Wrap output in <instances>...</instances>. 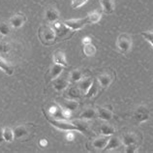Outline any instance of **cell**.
<instances>
[{
	"mask_svg": "<svg viewBox=\"0 0 153 153\" xmlns=\"http://www.w3.org/2000/svg\"><path fill=\"white\" fill-rule=\"evenodd\" d=\"M83 74L79 69H74L69 73V82L70 83H78L82 79Z\"/></svg>",
	"mask_w": 153,
	"mask_h": 153,
	"instance_id": "484cf974",
	"label": "cell"
},
{
	"mask_svg": "<svg viewBox=\"0 0 153 153\" xmlns=\"http://www.w3.org/2000/svg\"><path fill=\"white\" fill-rule=\"evenodd\" d=\"M3 137L4 140L7 143H12L15 140L14 130L10 127H4L3 128Z\"/></svg>",
	"mask_w": 153,
	"mask_h": 153,
	"instance_id": "f1b7e54d",
	"label": "cell"
},
{
	"mask_svg": "<svg viewBox=\"0 0 153 153\" xmlns=\"http://www.w3.org/2000/svg\"><path fill=\"white\" fill-rule=\"evenodd\" d=\"M51 83H52V86H53V88L57 92L64 91L65 89H67V88L69 87V85H70L69 79H67L65 78H62V76H58V78L52 79Z\"/></svg>",
	"mask_w": 153,
	"mask_h": 153,
	"instance_id": "9c48e42d",
	"label": "cell"
},
{
	"mask_svg": "<svg viewBox=\"0 0 153 153\" xmlns=\"http://www.w3.org/2000/svg\"><path fill=\"white\" fill-rule=\"evenodd\" d=\"M53 29L56 33V39H67V38H70L71 35L74 33V31H72L69 27H67L64 22H55L53 23Z\"/></svg>",
	"mask_w": 153,
	"mask_h": 153,
	"instance_id": "277c9868",
	"label": "cell"
},
{
	"mask_svg": "<svg viewBox=\"0 0 153 153\" xmlns=\"http://www.w3.org/2000/svg\"><path fill=\"white\" fill-rule=\"evenodd\" d=\"M138 151V144H130V146H126L124 148V152L126 153H135Z\"/></svg>",
	"mask_w": 153,
	"mask_h": 153,
	"instance_id": "d6a6232c",
	"label": "cell"
},
{
	"mask_svg": "<svg viewBox=\"0 0 153 153\" xmlns=\"http://www.w3.org/2000/svg\"><path fill=\"white\" fill-rule=\"evenodd\" d=\"M99 131H100V134H101V135L111 136V135H114L115 128L112 125L108 124V123H103V124H101V126H100Z\"/></svg>",
	"mask_w": 153,
	"mask_h": 153,
	"instance_id": "4316f807",
	"label": "cell"
},
{
	"mask_svg": "<svg viewBox=\"0 0 153 153\" xmlns=\"http://www.w3.org/2000/svg\"><path fill=\"white\" fill-rule=\"evenodd\" d=\"M82 93L80 92L79 88L78 86H72L68 87L67 91L65 92V98L72 99V100H79L82 98Z\"/></svg>",
	"mask_w": 153,
	"mask_h": 153,
	"instance_id": "ffe728a7",
	"label": "cell"
},
{
	"mask_svg": "<svg viewBox=\"0 0 153 153\" xmlns=\"http://www.w3.org/2000/svg\"><path fill=\"white\" fill-rule=\"evenodd\" d=\"M64 25L67 27H69L72 31H79L80 29L87 25V21L86 18H82V19H66L64 21Z\"/></svg>",
	"mask_w": 153,
	"mask_h": 153,
	"instance_id": "5b68a950",
	"label": "cell"
},
{
	"mask_svg": "<svg viewBox=\"0 0 153 153\" xmlns=\"http://www.w3.org/2000/svg\"><path fill=\"white\" fill-rule=\"evenodd\" d=\"M26 22V17L25 14L22 13H18L14 16H12L9 19V23L12 28H15V29H18V28H21Z\"/></svg>",
	"mask_w": 153,
	"mask_h": 153,
	"instance_id": "ba28073f",
	"label": "cell"
},
{
	"mask_svg": "<svg viewBox=\"0 0 153 153\" xmlns=\"http://www.w3.org/2000/svg\"><path fill=\"white\" fill-rule=\"evenodd\" d=\"M97 80L100 84L101 88H108L111 85L112 80H114V75L111 73H108V72H104V73L100 74L97 76Z\"/></svg>",
	"mask_w": 153,
	"mask_h": 153,
	"instance_id": "8fae6325",
	"label": "cell"
},
{
	"mask_svg": "<svg viewBox=\"0 0 153 153\" xmlns=\"http://www.w3.org/2000/svg\"><path fill=\"white\" fill-rule=\"evenodd\" d=\"M82 51H83V53L85 54L88 57H92L96 54V47L93 45L92 43L89 44H86V45H82Z\"/></svg>",
	"mask_w": 153,
	"mask_h": 153,
	"instance_id": "83f0119b",
	"label": "cell"
},
{
	"mask_svg": "<svg viewBox=\"0 0 153 153\" xmlns=\"http://www.w3.org/2000/svg\"><path fill=\"white\" fill-rule=\"evenodd\" d=\"M30 129L26 125H19L14 129L16 140H26L30 135Z\"/></svg>",
	"mask_w": 153,
	"mask_h": 153,
	"instance_id": "30bf717a",
	"label": "cell"
},
{
	"mask_svg": "<svg viewBox=\"0 0 153 153\" xmlns=\"http://www.w3.org/2000/svg\"><path fill=\"white\" fill-rule=\"evenodd\" d=\"M0 70L3 71L8 76H12L15 72V68L7 60H5L3 57L0 56Z\"/></svg>",
	"mask_w": 153,
	"mask_h": 153,
	"instance_id": "cb8c5ba5",
	"label": "cell"
},
{
	"mask_svg": "<svg viewBox=\"0 0 153 153\" xmlns=\"http://www.w3.org/2000/svg\"><path fill=\"white\" fill-rule=\"evenodd\" d=\"M4 142H5V140H4V137H3V128L0 127V146H1Z\"/></svg>",
	"mask_w": 153,
	"mask_h": 153,
	"instance_id": "8d00e7d4",
	"label": "cell"
},
{
	"mask_svg": "<svg viewBox=\"0 0 153 153\" xmlns=\"http://www.w3.org/2000/svg\"><path fill=\"white\" fill-rule=\"evenodd\" d=\"M97 110V117H99L100 119H102L103 121H111L114 117V112H112L111 110H108V108L105 107H99Z\"/></svg>",
	"mask_w": 153,
	"mask_h": 153,
	"instance_id": "5bb4252c",
	"label": "cell"
},
{
	"mask_svg": "<svg viewBox=\"0 0 153 153\" xmlns=\"http://www.w3.org/2000/svg\"><path fill=\"white\" fill-rule=\"evenodd\" d=\"M52 59H53V62L56 63V64H59V65H62L64 67L68 66L66 55H65V53H64V51H61V50H56L53 52Z\"/></svg>",
	"mask_w": 153,
	"mask_h": 153,
	"instance_id": "d6986e66",
	"label": "cell"
},
{
	"mask_svg": "<svg viewBox=\"0 0 153 153\" xmlns=\"http://www.w3.org/2000/svg\"><path fill=\"white\" fill-rule=\"evenodd\" d=\"M133 118L137 123L146 122L149 119V111L144 106H140L136 108V111L133 114Z\"/></svg>",
	"mask_w": 153,
	"mask_h": 153,
	"instance_id": "8992f818",
	"label": "cell"
},
{
	"mask_svg": "<svg viewBox=\"0 0 153 153\" xmlns=\"http://www.w3.org/2000/svg\"><path fill=\"white\" fill-rule=\"evenodd\" d=\"M93 78L91 76H82V79L78 82V86L79 88L80 92L82 93V95H85L87 90L89 89V87L91 86L92 82H93Z\"/></svg>",
	"mask_w": 153,
	"mask_h": 153,
	"instance_id": "e0dca14e",
	"label": "cell"
},
{
	"mask_svg": "<svg viewBox=\"0 0 153 153\" xmlns=\"http://www.w3.org/2000/svg\"><path fill=\"white\" fill-rule=\"evenodd\" d=\"M38 36L41 43L45 46L52 45L56 40V33L53 27L48 25H43L40 26L38 30Z\"/></svg>",
	"mask_w": 153,
	"mask_h": 153,
	"instance_id": "7a4b0ae2",
	"label": "cell"
},
{
	"mask_svg": "<svg viewBox=\"0 0 153 153\" xmlns=\"http://www.w3.org/2000/svg\"><path fill=\"white\" fill-rule=\"evenodd\" d=\"M66 139H67V140H69V142H72V140H74V139H75V135H74L73 131H69V133H67Z\"/></svg>",
	"mask_w": 153,
	"mask_h": 153,
	"instance_id": "836d02e7",
	"label": "cell"
},
{
	"mask_svg": "<svg viewBox=\"0 0 153 153\" xmlns=\"http://www.w3.org/2000/svg\"><path fill=\"white\" fill-rule=\"evenodd\" d=\"M44 112V115H45L46 119L49 121L52 126L55 127L56 129L58 130H61V131H78L79 132V129L78 127V125L74 122V121H69V120H65V119H60V118H54L51 116L48 112L43 110Z\"/></svg>",
	"mask_w": 153,
	"mask_h": 153,
	"instance_id": "6da1fadb",
	"label": "cell"
},
{
	"mask_svg": "<svg viewBox=\"0 0 153 153\" xmlns=\"http://www.w3.org/2000/svg\"><path fill=\"white\" fill-rule=\"evenodd\" d=\"M64 68H65L64 66L59 65V64H56V63L53 62V64L51 66L49 72H48V78H49L51 80L58 78L59 76H61Z\"/></svg>",
	"mask_w": 153,
	"mask_h": 153,
	"instance_id": "2e32d148",
	"label": "cell"
},
{
	"mask_svg": "<svg viewBox=\"0 0 153 153\" xmlns=\"http://www.w3.org/2000/svg\"><path fill=\"white\" fill-rule=\"evenodd\" d=\"M88 0H71V7L72 9H79L80 7H82Z\"/></svg>",
	"mask_w": 153,
	"mask_h": 153,
	"instance_id": "4dcf8cb0",
	"label": "cell"
},
{
	"mask_svg": "<svg viewBox=\"0 0 153 153\" xmlns=\"http://www.w3.org/2000/svg\"><path fill=\"white\" fill-rule=\"evenodd\" d=\"M58 105L62 108H65V110H68L70 111H74L76 110H78L79 108V101L78 100H72V99H63L61 102H59Z\"/></svg>",
	"mask_w": 153,
	"mask_h": 153,
	"instance_id": "9a60e30c",
	"label": "cell"
},
{
	"mask_svg": "<svg viewBox=\"0 0 153 153\" xmlns=\"http://www.w3.org/2000/svg\"><path fill=\"white\" fill-rule=\"evenodd\" d=\"M133 45L132 37L128 33H122L118 36L116 41V48L123 54H126L130 51Z\"/></svg>",
	"mask_w": 153,
	"mask_h": 153,
	"instance_id": "3957f363",
	"label": "cell"
},
{
	"mask_svg": "<svg viewBox=\"0 0 153 153\" xmlns=\"http://www.w3.org/2000/svg\"><path fill=\"white\" fill-rule=\"evenodd\" d=\"M97 117V110L94 108H86L82 114H79V118L83 120H92Z\"/></svg>",
	"mask_w": 153,
	"mask_h": 153,
	"instance_id": "44dd1931",
	"label": "cell"
},
{
	"mask_svg": "<svg viewBox=\"0 0 153 153\" xmlns=\"http://www.w3.org/2000/svg\"><path fill=\"white\" fill-rule=\"evenodd\" d=\"M10 51H11L10 44H8L6 42L0 43V53H1V54H7V53H9Z\"/></svg>",
	"mask_w": 153,
	"mask_h": 153,
	"instance_id": "1f68e13d",
	"label": "cell"
},
{
	"mask_svg": "<svg viewBox=\"0 0 153 153\" xmlns=\"http://www.w3.org/2000/svg\"><path fill=\"white\" fill-rule=\"evenodd\" d=\"M100 84L98 82V80L97 79H93V82H92L91 84V86L89 87V89L87 90V92L85 93V97L88 98V99H91V98H93L95 97L96 95H97L99 93V90H100Z\"/></svg>",
	"mask_w": 153,
	"mask_h": 153,
	"instance_id": "d4e9b609",
	"label": "cell"
},
{
	"mask_svg": "<svg viewBox=\"0 0 153 153\" xmlns=\"http://www.w3.org/2000/svg\"><path fill=\"white\" fill-rule=\"evenodd\" d=\"M85 18L87 21V25H96V23H98L100 21H101L102 13L98 10H95L88 14Z\"/></svg>",
	"mask_w": 153,
	"mask_h": 153,
	"instance_id": "603a6c76",
	"label": "cell"
},
{
	"mask_svg": "<svg viewBox=\"0 0 153 153\" xmlns=\"http://www.w3.org/2000/svg\"><path fill=\"white\" fill-rule=\"evenodd\" d=\"M121 146H123L121 139L117 136L111 135L110 140H108V143L107 144V146L105 147V149L103 151L107 152V151H111V150L117 149V148H119Z\"/></svg>",
	"mask_w": 153,
	"mask_h": 153,
	"instance_id": "7c38bea8",
	"label": "cell"
},
{
	"mask_svg": "<svg viewBox=\"0 0 153 153\" xmlns=\"http://www.w3.org/2000/svg\"><path fill=\"white\" fill-rule=\"evenodd\" d=\"M110 138H111V136L100 135V136L96 137V138H94L91 140L90 146L95 150H102L103 151L105 149V147L107 146Z\"/></svg>",
	"mask_w": 153,
	"mask_h": 153,
	"instance_id": "52a82bcc",
	"label": "cell"
},
{
	"mask_svg": "<svg viewBox=\"0 0 153 153\" xmlns=\"http://www.w3.org/2000/svg\"><path fill=\"white\" fill-rule=\"evenodd\" d=\"M82 45H86V44H89V43H92V40L90 37H84L82 39Z\"/></svg>",
	"mask_w": 153,
	"mask_h": 153,
	"instance_id": "d590c367",
	"label": "cell"
},
{
	"mask_svg": "<svg viewBox=\"0 0 153 153\" xmlns=\"http://www.w3.org/2000/svg\"><path fill=\"white\" fill-rule=\"evenodd\" d=\"M102 6V10L105 14H112L115 10V4L114 0H100Z\"/></svg>",
	"mask_w": 153,
	"mask_h": 153,
	"instance_id": "7402d4cb",
	"label": "cell"
},
{
	"mask_svg": "<svg viewBox=\"0 0 153 153\" xmlns=\"http://www.w3.org/2000/svg\"><path fill=\"white\" fill-rule=\"evenodd\" d=\"M11 25L9 22H1L0 23V34L2 36H8L11 33Z\"/></svg>",
	"mask_w": 153,
	"mask_h": 153,
	"instance_id": "f546056e",
	"label": "cell"
},
{
	"mask_svg": "<svg viewBox=\"0 0 153 153\" xmlns=\"http://www.w3.org/2000/svg\"><path fill=\"white\" fill-rule=\"evenodd\" d=\"M151 46H152V47H153V44H152V45H151Z\"/></svg>",
	"mask_w": 153,
	"mask_h": 153,
	"instance_id": "74e56055",
	"label": "cell"
},
{
	"mask_svg": "<svg viewBox=\"0 0 153 153\" xmlns=\"http://www.w3.org/2000/svg\"><path fill=\"white\" fill-rule=\"evenodd\" d=\"M121 140L124 146H130V144H137L139 142V136L133 132L124 133L121 137Z\"/></svg>",
	"mask_w": 153,
	"mask_h": 153,
	"instance_id": "4fadbf2b",
	"label": "cell"
},
{
	"mask_svg": "<svg viewBox=\"0 0 153 153\" xmlns=\"http://www.w3.org/2000/svg\"><path fill=\"white\" fill-rule=\"evenodd\" d=\"M39 146H41V147H46L48 146V140L46 139H42V140H40V142H39Z\"/></svg>",
	"mask_w": 153,
	"mask_h": 153,
	"instance_id": "e575fe53",
	"label": "cell"
},
{
	"mask_svg": "<svg viewBox=\"0 0 153 153\" xmlns=\"http://www.w3.org/2000/svg\"><path fill=\"white\" fill-rule=\"evenodd\" d=\"M59 12L57 9H55L53 7H50L46 10L45 17L48 22L50 23H54L59 19Z\"/></svg>",
	"mask_w": 153,
	"mask_h": 153,
	"instance_id": "ac0fdd59",
	"label": "cell"
}]
</instances>
